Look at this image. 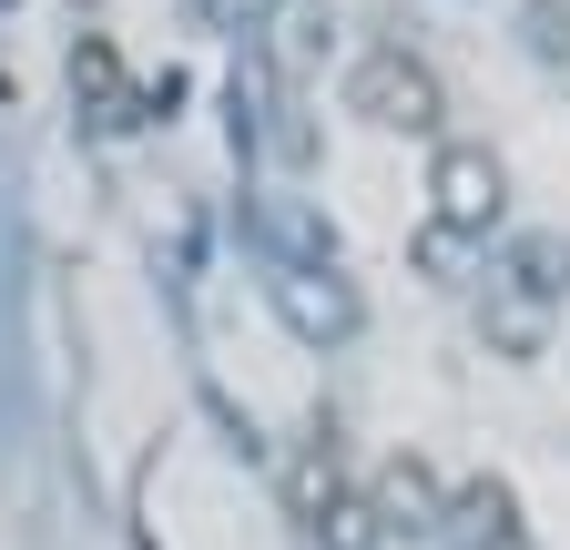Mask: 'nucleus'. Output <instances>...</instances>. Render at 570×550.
Listing matches in <instances>:
<instances>
[{"label": "nucleus", "instance_id": "7ed1b4c3", "mask_svg": "<svg viewBox=\"0 0 570 550\" xmlns=\"http://www.w3.org/2000/svg\"><path fill=\"white\" fill-rule=\"evenodd\" d=\"M367 510H377V520H407V530H428V520H439V479H428V459H387Z\"/></svg>", "mask_w": 570, "mask_h": 550}, {"label": "nucleus", "instance_id": "0eeeda50", "mask_svg": "<svg viewBox=\"0 0 570 550\" xmlns=\"http://www.w3.org/2000/svg\"><path fill=\"white\" fill-rule=\"evenodd\" d=\"M71 82H82V92H92L102 112L122 102V72H112V51H102V41H82V61H71Z\"/></svg>", "mask_w": 570, "mask_h": 550}, {"label": "nucleus", "instance_id": "20e7f679", "mask_svg": "<svg viewBox=\"0 0 570 550\" xmlns=\"http://www.w3.org/2000/svg\"><path fill=\"white\" fill-rule=\"evenodd\" d=\"M459 540H469V550H530V540H520V510H510V490H499V479L459 490Z\"/></svg>", "mask_w": 570, "mask_h": 550}, {"label": "nucleus", "instance_id": "39448f33", "mask_svg": "<svg viewBox=\"0 0 570 550\" xmlns=\"http://www.w3.org/2000/svg\"><path fill=\"white\" fill-rule=\"evenodd\" d=\"M296 510L306 520L336 510V439H306V459H296Z\"/></svg>", "mask_w": 570, "mask_h": 550}, {"label": "nucleus", "instance_id": "6e6552de", "mask_svg": "<svg viewBox=\"0 0 570 550\" xmlns=\"http://www.w3.org/2000/svg\"><path fill=\"white\" fill-rule=\"evenodd\" d=\"M550 31H560V21H550ZM560 61H570V31H560Z\"/></svg>", "mask_w": 570, "mask_h": 550}, {"label": "nucleus", "instance_id": "f03ea898", "mask_svg": "<svg viewBox=\"0 0 570 550\" xmlns=\"http://www.w3.org/2000/svg\"><path fill=\"white\" fill-rule=\"evenodd\" d=\"M428 194H439V245L489 235V225H499V154H489V144H449Z\"/></svg>", "mask_w": 570, "mask_h": 550}, {"label": "nucleus", "instance_id": "423d86ee", "mask_svg": "<svg viewBox=\"0 0 570 550\" xmlns=\"http://www.w3.org/2000/svg\"><path fill=\"white\" fill-rule=\"evenodd\" d=\"M285 316H296L306 336H336V326H346V296H336V286L316 296V286H306V275H285Z\"/></svg>", "mask_w": 570, "mask_h": 550}, {"label": "nucleus", "instance_id": "f257e3e1", "mask_svg": "<svg viewBox=\"0 0 570 550\" xmlns=\"http://www.w3.org/2000/svg\"><path fill=\"white\" fill-rule=\"evenodd\" d=\"M346 112H367L377 132H439V112H449V92H439V72H428L417 51H367L346 72Z\"/></svg>", "mask_w": 570, "mask_h": 550}]
</instances>
